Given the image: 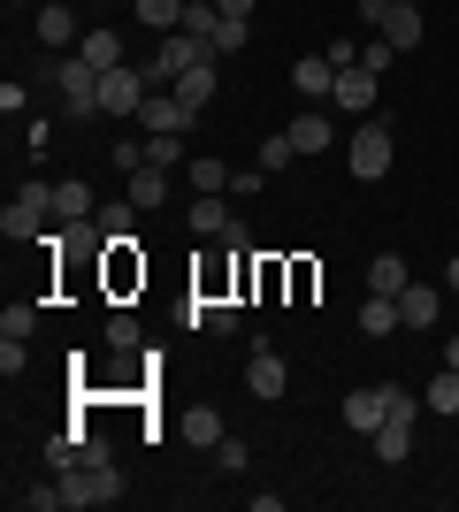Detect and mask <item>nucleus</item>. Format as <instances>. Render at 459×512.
I'll list each match as a JSON object with an SVG mask.
<instances>
[{
  "label": "nucleus",
  "mask_w": 459,
  "mask_h": 512,
  "mask_svg": "<svg viewBox=\"0 0 459 512\" xmlns=\"http://www.w3.org/2000/svg\"><path fill=\"white\" fill-rule=\"evenodd\" d=\"M444 367H459V329H452V344H444Z\"/></svg>",
  "instance_id": "41"
},
{
  "label": "nucleus",
  "mask_w": 459,
  "mask_h": 512,
  "mask_svg": "<svg viewBox=\"0 0 459 512\" xmlns=\"http://www.w3.org/2000/svg\"><path fill=\"white\" fill-rule=\"evenodd\" d=\"M215 467L222 474H245V467H253V451H245L238 436H222V444H215Z\"/></svg>",
  "instance_id": "33"
},
{
  "label": "nucleus",
  "mask_w": 459,
  "mask_h": 512,
  "mask_svg": "<svg viewBox=\"0 0 459 512\" xmlns=\"http://www.w3.org/2000/svg\"><path fill=\"white\" fill-rule=\"evenodd\" d=\"M345 428L375 436V428H383V390H345Z\"/></svg>",
  "instance_id": "21"
},
{
  "label": "nucleus",
  "mask_w": 459,
  "mask_h": 512,
  "mask_svg": "<svg viewBox=\"0 0 459 512\" xmlns=\"http://www.w3.org/2000/svg\"><path fill=\"white\" fill-rule=\"evenodd\" d=\"M115 169H123V176L146 169V138H115Z\"/></svg>",
  "instance_id": "35"
},
{
  "label": "nucleus",
  "mask_w": 459,
  "mask_h": 512,
  "mask_svg": "<svg viewBox=\"0 0 459 512\" xmlns=\"http://www.w3.org/2000/svg\"><path fill=\"white\" fill-rule=\"evenodd\" d=\"M39 329V306H0V337H31Z\"/></svg>",
  "instance_id": "31"
},
{
  "label": "nucleus",
  "mask_w": 459,
  "mask_h": 512,
  "mask_svg": "<svg viewBox=\"0 0 459 512\" xmlns=\"http://www.w3.org/2000/svg\"><path fill=\"white\" fill-rule=\"evenodd\" d=\"M31 39H39L46 54H62V46L77 39V16H69V0H39V16H31Z\"/></svg>",
  "instance_id": "7"
},
{
  "label": "nucleus",
  "mask_w": 459,
  "mask_h": 512,
  "mask_svg": "<svg viewBox=\"0 0 459 512\" xmlns=\"http://www.w3.org/2000/svg\"><path fill=\"white\" fill-rule=\"evenodd\" d=\"M345 161H352V176H360V184H383V176H391V161H398V146H391V123L360 115V123H352V146H345Z\"/></svg>",
  "instance_id": "2"
},
{
  "label": "nucleus",
  "mask_w": 459,
  "mask_h": 512,
  "mask_svg": "<svg viewBox=\"0 0 459 512\" xmlns=\"http://www.w3.org/2000/svg\"><path fill=\"white\" fill-rule=\"evenodd\" d=\"M291 85H299L306 100H329V92H337V62H329V54H306V62H291Z\"/></svg>",
  "instance_id": "16"
},
{
  "label": "nucleus",
  "mask_w": 459,
  "mask_h": 512,
  "mask_svg": "<svg viewBox=\"0 0 459 512\" xmlns=\"http://www.w3.org/2000/svg\"><path fill=\"white\" fill-rule=\"evenodd\" d=\"M176 428H184V436H192L199 451H215V444H222V413H215V406H192V413H184Z\"/></svg>",
  "instance_id": "22"
},
{
  "label": "nucleus",
  "mask_w": 459,
  "mask_h": 512,
  "mask_svg": "<svg viewBox=\"0 0 459 512\" xmlns=\"http://www.w3.org/2000/svg\"><path fill=\"white\" fill-rule=\"evenodd\" d=\"M383 421H421V398L406 383H383Z\"/></svg>",
  "instance_id": "28"
},
{
  "label": "nucleus",
  "mask_w": 459,
  "mask_h": 512,
  "mask_svg": "<svg viewBox=\"0 0 459 512\" xmlns=\"http://www.w3.org/2000/svg\"><path fill=\"white\" fill-rule=\"evenodd\" d=\"M184 123H199V115L176 100V92H146V107H138V130H184Z\"/></svg>",
  "instance_id": "13"
},
{
  "label": "nucleus",
  "mask_w": 459,
  "mask_h": 512,
  "mask_svg": "<svg viewBox=\"0 0 459 512\" xmlns=\"http://www.w3.org/2000/svg\"><path fill=\"white\" fill-rule=\"evenodd\" d=\"M230 176H238L230 161H215V153H199L192 169H184V184H199V192H230Z\"/></svg>",
  "instance_id": "23"
},
{
  "label": "nucleus",
  "mask_w": 459,
  "mask_h": 512,
  "mask_svg": "<svg viewBox=\"0 0 459 512\" xmlns=\"http://www.w3.org/2000/svg\"><path fill=\"white\" fill-rule=\"evenodd\" d=\"M444 291H452V299H459V253L444 260Z\"/></svg>",
  "instance_id": "40"
},
{
  "label": "nucleus",
  "mask_w": 459,
  "mask_h": 512,
  "mask_svg": "<svg viewBox=\"0 0 459 512\" xmlns=\"http://www.w3.org/2000/svg\"><path fill=\"white\" fill-rule=\"evenodd\" d=\"M176 100H184V107H192V115H199V107H207V100H215V92H222V77H215V54H199V62L192 69H184V77H176Z\"/></svg>",
  "instance_id": "10"
},
{
  "label": "nucleus",
  "mask_w": 459,
  "mask_h": 512,
  "mask_svg": "<svg viewBox=\"0 0 459 512\" xmlns=\"http://www.w3.org/2000/svg\"><path fill=\"white\" fill-rule=\"evenodd\" d=\"M391 54H398V46H391V39H368V46H360V62H368V69H375V77H383V69H391Z\"/></svg>",
  "instance_id": "38"
},
{
  "label": "nucleus",
  "mask_w": 459,
  "mask_h": 512,
  "mask_svg": "<svg viewBox=\"0 0 459 512\" xmlns=\"http://www.w3.org/2000/svg\"><path fill=\"white\" fill-rule=\"evenodd\" d=\"M184 222H192V237H230L238 230V214H230L222 192H192V214H184Z\"/></svg>",
  "instance_id": "8"
},
{
  "label": "nucleus",
  "mask_w": 459,
  "mask_h": 512,
  "mask_svg": "<svg viewBox=\"0 0 459 512\" xmlns=\"http://www.w3.org/2000/svg\"><path fill=\"white\" fill-rule=\"evenodd\" d=\"M291 146L299 153H329V138H337V123H322V107H306V115H291Z\"/></svg>",
  "instance_id": "17"
},
{
  "label": "nucleus",
  "mask_w": 459,
  "mask_h": 512,
  "mask_svg": "<svg viewBox=\"0 0 459 512\" xmlns=\"http://www.w3.org/2000/svg\"><path fill=\"white\" fill-rule=\"evenodd\" d=\"M146 161L153 169H176L184 161V130H146Z\"/></svg>",
  "instance_id": "26"
},
{
  "label": "nucleus",
  "mask_w": 459,
  "mask_h": 512,
  "mask_svg": "<svg viewBox=\"0 0 459 512\" xmlns=\"http://www.w3.org/2000/svg\"><path fill=\"white\" fill-rule=\"evenodd\" d=\"M245 390H253L261 406H276V398H284V390H291V367H284V360H276V352H268V344H261V352L245 360Z\"/></svg>",
  "instance_id": "6"
},
{
  "label": "nucleus",
  "mask_w": 459,
  "mask_h": 512,
  "mask_svg": "<svg viewBox=\"0 0 459 512\" xmlns=\"http://www.w3.org/2000/svg\"><path fill=\"white\" fill-rule=\"evenodd\" d=\"M123 192H131L138 214H153L161 199H169V169H153V161H146V169H131V184H123Z\"/></svg>",
  "instance_id": "19"
},
{
  "label": "nucleus",
  "mask_w": 459,
  "mask_h": 512,
  "mask_svg": "<svg viewBox=\"0 0 459 512\" xmlns=\"http://www.w3.org/2000/svg\"><path fill=\"white\" fill-rule=\"evenodd\" d=\"M375 39H391L398 54H406V46H421V8H398V0H383V16H375Z\"/></svg>",
  "instance_id": "12"
},
{
  "label": "nucleus",
  "mask_w": 459,
  "mask_h": 512,
  "mask_svg": "<svg viewBox=\"0 0 459 512\" xmlns=\"http://www.w3.org/2000/svg\"><path fill=\"white\" fill-rule=\"evenodd\" d=\"M54 92H62L77 115H100V69L85 62V54H69V62H54Z\"/></svg>",
  "instance_id": "4"
},
{
  "label": "nucleus",
  "mask_w": 459,
  "mask_h": 512,
  "mask_svg": "<svg viewBox=\"0 0 459 512\" xmlns=\"http://www.w3.org/2000/svg\"><path fill=\"white\" fill-rule=\"evenodd\" d=\"M238 46H245V16H222L215 39H207V54H238Z\"/></svg>",
  "instance_id": "30"
},
{
  "label": "nucleus",
  "mask_w": 459,
  "mask_h": 512,
  "mask_svg": "<svg viewBox=\"0 0 459 512\" xmlns=\"http://www.w3.org/2000/svg\"><path fill=\"white\" fill-rule=\"evenodd\" d=\"M46 230H54V184H23L8 199V214H0V237L8 245H39Z\"/></svg>",
  "instance_id": "1"
},
{
  "label": "nucleus",
  "mask_w": 459,
  "mask_h": 512,
  "mask_svg": "<svg viewBox=\"0 0 459 512\" xmlns=\"http://www.w3.org/2000/svg\"><path fill=\"white\" fill-rule=\"evenodd\" d=\"M199 54H207V46H199L192 31H161V46H153V54H146L138 69H146V85H153V92H169L176 77H184V69L199 62Z\"/></svg>",
  "instance_id": "3"
},
{
  "label": "nucleus",
  "mask_w": 459,
  "mask_h": 512,
  "mask_svg": "<svg viewBox=\"0 0 459 512\" xmlns=\"http://www.w3.org/2000/svg\"><path fill=\"white\" fill-rule=\"evenodd\" d=\"M398 329H406L398 299H375V291H368V306H360V337H398Z\"/></svg>",
  "instance_id": "20"
},
{
  "label": "nucleus",
  "mask_w": 459,
  "mask_h": 512,
  "mask_svg": "<svg viewBox=\"0 0 459 512\" xmlns=\"http://www.w3.org/2000/svg\"><path fill=\"white\" fill-rule=\"evenodd\" d=\"M406 283H414V268H406V253H375V260H368V291H375V299H398Z\"/></svg>",
  "instance_id": "15"
},
{
  "label": "nucleus",
  "mask_w": 459,
  "mask_h": 512,
  "mask_svg": "<svg viewBox=\"0 0 459 512\" xmlns=\"http://www.w3.org/2000/svg\"><path fill=\"white\" fill-rule=\"evenodd\" d=\"M215 8H222V16H245V23H253V8H261V0H215Z\"/></svg>",
  "instance_id": "39"
},
{
  "label": "nucleus",
  "mask_w": 459,
  "mask_h": 512,
  "mask_svg": "<svg viewBox=\"0 0 459 512\" xmlns=\"http://www.w3.org/2000/svg\"><path fill=\"white\" fill-rule=\"evenodd\" d=\"M375 85H383V77H375L368 62H345V69H337V92H329V107H345V115H375Z\"/></svg>",
  "instance_id": "5"
},
{
  "label": "nucleus",
  "mask_w": 459,
  "mask_h": 512,
  "mask_svg": "<svg viewBox=\"0 0 459 512\" xmlns=\"http://www.w3.org/2000/svg\"><path fill=\"white\" fill-rule=\"evenodd\" d=\"M92 214H100V199H92V184L85 176H69V184H54V222H92Z\"/></svg>",
  "instance_id": "14"
},
{
  "label": "nucleus",
  "mask_w": 459,
  "mask_h": 512,
  "mask_svg": "<svg viewBox=\"0 0 459 512\" xmlns=\"http://www.w3.org/2000/svg\"><path fill=\"white\" fill-rule=\"evenodd\" d=\"M146 31H184V0H131Z\"/></svg>",
  "instance_id": "24"
},
{
  "label": "nucleus",
  "mask_w": 459,
  "mask_h": 512,
  "mask_svg": "<svg viewBox=\"0 0 459 512\" xmlns=\"http://www.w3.org/2000/svg\"><path fill=\"white\" fill-rule=\"evenodd\" d=\"M398 314H406V329H437L444 321V291L437 283H406V291H398Z\"/></svg>",
  "instance_id": "9"
},
{
  "label": "nucleus",
  "mask_w": 459,
  "mask_h": 512,
  "mask_svg": "<svg viewBox=\"0 0 459 512\" xmlns=\"http://www.w3.org/2000/svg\"><path fill=\"white\" fill-rule=\"evenodd\" d=\"M421 406H429V413H444V421H452V413H459V367H444L437 383H429V398H421Z\"/></svg>",
  "instance_id": "27"
},
{
  "label": "nucleus",
  "mask_w": 459,
  "mask_h": 512,
  "mask_svg": "<svg viewBox=\"0 0 459 512\" xmlns=\"http://www.w3.org/2000/svg\"><path fill=\"white\" fill-rule=\"evenodd\" d=\"M375 459H383V467H406V459H414V421H383L375 428Z\"/></svg>",
  "instance_id": "18"
},
{
  "label": "nucleus",
  "mask_w": 459,
  "mask_h": 512,
  "mask_svg": "<svg viewBox=\"0 0 459 512\" xmlns=\"http://www.w3.org/2000/svg\"><path fill=\"white\" fill-rule=\"evenodd\" d=\"M398 8H421V0H398Z\"/></svg>",
  "instance_id": "42"
},
{
  "label": "nucleus",
  "mask_w": 459,
  "mask_h": 512,
  "mask_svg": "<svg viewBox=\"0 0 459 512\" xmlns=\"http://www.w3.org/2000/svg\"><path fill=\"white\" fill-rule=\"evenodd\" d=\"M108 344H115V352H138V321L115 314V321H108Z\"/></svg>",
  "instance_id": "37"
},
{
  "label": "nucleus",
  "mask_w": 459,
  "mask_h": 512,
  "mask_svg": "<svg viewBox=\"0 0 459 512\" xmlns=\"http://www.w3.org/2000/svg\"><path fill=\"white\" fill-rule=\"evenodd\" d=\"M31 367V352H23V337H0V375H23Z\"/></svg>",
  "instance_id": "36"
},
{
  "label": "nucleus",
  "mask_w": 459,
  "mask_h": 512,
  "mask_svg": "<svg viewBox=\"0 0 459 512\" xmlns=\"http://www.w3.org/2000/svg\"><path fill=\"white\" fill-rule=\"evenodd\" d=\"M131 192H123V199H115V207H100V230H108V237H131Z\"/></svg>",
  "instance_id": "32"
},
{
  "label": "nucleus",
  "mask_w": 459,
  "mask_h": 512,
  "mask_svg": "<svg viewBox=\"0 0 459 512\" xmlns=\"http://www.w3.org/2000/svg\"><path fill=\"white\" fill-rule=\"evenodd\" d=\"M291 161H299V146H291V130H268V138H261V176H284Z\"/></svg>",
  "instance_id": "25"
},
{
  "label": "nucleus",
  "mask_w": 459,
  "mask_h": 512,
  "mask_svg": "<svg viewBox=\"0 0 459 512\" xmlns=\"http://www.w3.org/2000/svg\"><path fill=\"white\" fill-rule=\"evenodd\" d=\"M77 54H85L92 69H123V62H131V46H123V31H115V23L85 31V39H77Z\"/></svg>",
  "instance_id": "11"
},
{
  "label": "nucleus",
  "mask_w": 459,
  "mask_h": 512,
  "mask_svg": "<svg viewBox=\"0 0 459 512\" xmlns=\"http://www.w3.org/2000/svg\"><path fill=\"white\" fill-rule=\"evenodd\" d=\"M215 23H222V8H215V0H192V8H184V31H192L199 46L215 39Z\"/></svg>",
  "instance_id": "29"
},
{
  "label": "nucleus",
  "mask_w": 459,
  "mask_h": 512,
  "mask_svg": "<svg viewBox=\"0 0 459 512\" xmlns=\"http://www.w3.org/2000/svg\"><path fill=\"white\" fill-rule=\"evenodd\" d=\"M23 512H62V474L39 482V490H23Z\"/></svg>",
  "instance_id": "34"
}]
</instances>
